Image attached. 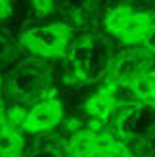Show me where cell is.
<instances>
[{"mask_svg": "<svg viewBox=\"0 0 155 157\" xmlns=\"http://www.w3.org/2000/svg\"><path fill=\"white\" fill-rule=\"evenodd\" d=\"M153 15L148 12H136L130 6H119L105 17V29L125 44H142Z\"/></svg>", "mask_w": 155, "mask_h": 157, "instance_id": "1", "label": "cell"}, {"mask_svg": "<svg viewBox=\"0 0 155 157\" xmlns=\"http://www.w3.org/2000/svg\"><path fill=\"white\" fill-rule=\"evenodd\" d=\"M71 38L73 31L67 23H50L46 27L25 33L19 42L33 54H38L44 58H56L65 54Z\"/></svg>", "mask_w": 155, "mask_h": 157, "instance_id": "2", "label": "cell"}, {"mask_svg": "<svg viewBox=\"0 0 155 157\" xmlns=\"http://www.w3.org/2000/svg\"><path fill=\"white\" fill-rule=\"evenodd\" d=\"M61 119H63V105L58 100L48 98L38 101L31 111H27L21 128L29 134H38V132L54 128L58 123H61Z\"/></svg>", "mask_w": 155, "mask_h": 157, "instance_id": "3", "label": "cell"}, {"mask_svg": "<svg viewBox=\"0 0 155 157\" xmlns=\"http://www.w3.org/2000/svg\"><path fill=\"white\" fill-rule=\"evenodd\" d=\"M149 59L144 56V52H130L123 54L115 59L113 63V82H130L134 81L138 75L148 71Z\"/></svg>", "mask_w": 155, "mask_h": 157, "instance_id": "4", "label": "cell"}, {"mask_svg": "<svg viewBox=\"0 0 155 157\" xmlns=\"http://www.w3.org/2000/svg\"><path fill=\"white\" fill-rule=\"evenodd\" d=\"M115 107H117V82H109L86 101L88 115L94 117L100 123L109 119L115 111Z\"/></svg>", "mask_w": 155, "mask_h": 157, "instance_id": "5", "label": "cell"}, {"mask_svg": "<svg viewBox=\"0 0 155 157\" xmlns=\"http://www.w3.org/2000/svg\"><path fill=\"white\" fill-rule=\"evenodd\" d=\"M105 140L107 138L102 132H96L90 128L81 130L69 138V142L65 146V157H88L94 151H98Z\"/></svg>", "mask_w": 155, "mask_h": 157, "instance_id": "6", "label": "cell"}, {"mask_svg": "<svg viewBox=\"0 0 155 157\" xmlns=\"http://www.w3.org/2000/svg\"><path fill=\"white\" fill-rule=\"evenodd\" d=\"M25 150V142L17 128L0 124V157H19Z\"/></svg>", "mask_w": 155, "mask_h": 157, "instance_id": "7", "label": "cell"}, {"mask_svg": "<svg viewBox=\"0 0 155 157\" xmlns=\"http://www.w3.org/2000/svg\"><path fill=\"white\" fill-rule=\"evenodd\" d=\"M132 96L142 100V101H155V71H146L142 75H138L134 81H130L128 84Z\"/></svg>", "mask_w": 155, "mask_h": 157, "instance_id": "8", "label": "cell"}, {"mask_svg": "<svg viewBox=\"0 0 155 157\" xmlns=\"http://www.w3.org/2000/svg\"><path fill=\"white\" fill-rule=\"evenodd\" d=\"M100 150H102V153H104L105 157H134L125 144L113 142V140H105Z\"/></svg>", "mask_w": 155, "mask_h": 157, "instance_id": "9", "label": "cell"}, {"mask_svg": "<svg viewBox=\"0 0 155 157\" xmlns=\"http://www.w3.org/2000/svg\"><path fill=\"white\" fill-rule=\"evenodd\" d=\"M142 44H144L146 52L151 54V56H155V19H153V23H151V27L148 29V33H146Z\"/></svg>", "mask_w": 155, "mask_h": 157, "instance_id": "10", "label": "cell"}, {"mask_svg": "<svg viewBox=\"0 0 155 157\" xmlns=\"http://www.w3.org/2000/svg\"><path fill=\"white\" fill-rule=\"evenodd\" d=\"M13 13V8H12V2H8V0H0V21L4 19H10Z\"/></svg>", "mask_w": 155, "mask_h": 157, "instance_id": "11", "label": "cell"}, {"mask_svg": "<svg viewBox=\"0 0 155 157\" xmlns=\"http://www.w3.org/2000/svg\"><path fill=\"white\" fill-rule=\"evenodd\" d=\"M35 6L40 13H48L52 10V2H35Z\"/></svg>", "mask_w": 155, "mask_h": 157, "instance_id": "12", "label": "cell"}, {"mask_svg": "<svg viewBox=\"0 0 155 157\" xmlns=\"http://www.w3.org/2000/svg\"><path fill=\"white\" fill-rule=\"evenodd\" d=\"M0 90H2V81H0ZM0 100H2V98H0Z\"/></svg>", "mask_w": 155, "mask_h": 157, "instance_id": "13", "label": "cell"}, {"mask_svg": "<svg viewBox=\"0 0 155 157\" xmlns=\"http://www.w3.org/2000/svg\"><path fill=\"white\" fill-rule=\"evenodd\" d=\"M151 15H153V19H155V12H153V13H151Z\"/></svg>", "mask_w": 155, "mask_h": 157, "instance_id": "14", "label": "cell"}]
</instances>
